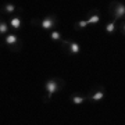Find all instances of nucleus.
Wrapping results in <instances>:
<instances>
[{
	"label": "nucleus",
	"instance_id": "nucleus-1",
	"mask_svg": "<svg viewBox=\"0 0 125 125\" xmlns=\"http://www.w3.org/2000/svg\"><path fill=\"white\" fill-rule=\"evenodd\" d=\"M46 89H47V92H49V97H50V96H52V94H53L54 92L58 89L57 82H56V81H53V79L47 81V82H46Z\"/></svg>",
	"mask_w": 125,
	"mask_h": 125
},
{
	"label": "nucleus",
	"instance_id": "nucleus-2",
	"mask_svg": "<svg viewBox=\"0 0 125 125\" xmlns=\"http://www.w3.org/2000/svg\"><path fill=\"white\" fill-rule=\"evenodd\" d=\"M114 15H115L117 18H121L122 15H125V6L124 4H118L117 6L115 11H114Z\"/></svg>",
	"mask_w": 125,
	"mask_h": 125
},
{
	"label": "nucleus",
	"instance_id": "nucleus-3",
	"mask_svg": "<svg viewBox=\"0 0 125 125\" xmlns=\"http://www.w3.org/2000/svg\"><path fill=\"white\" fill-rule=\"evenodd\" d=\"M42 27L46 28V29H47V28H52L53 27V21H52L50 18H46V20H43V22H42Z\"/></svg>",
	"mask_w": 125,
	"mask_h": 125
},
{
	"label": "nucleus",
	"instance_id": "nucleus-4",
	"mask_svg": "<svg viewBox=\"0 0 125 125\" xmlns=\"http://www.w3.org/2000/svg\"><path fill=\"white\" fill-rule=\"evenodd\" d=\"M6 42H7V45H14V43L17 42V36L15 35H9L7 39H6Z\"/></svg>",
	"mask_w": 125,
	"mask_h": 125
},
{
	"label": "nucleus",
	"instance_id": "nucleus-5",
	"mask_svg": "<svg viewBox=\"0 0 125 125\" xmlns=\"http://www.w3.org/2000/svg\"><path fill=\"white\" fill-rule=\"evenodd\" d=\"M70 49H71L72 53H78L79 52V45L75 43V42H72V43H70Z\"/></svg>",
	"mask_w": 125,
	"mask_h": 125
},
{
	"label": "nucleus",
	"instance_id": "nucleus-6",
	"mask_svg": "<svg viewBox=\"0 0 125 125\" xmlns=\"http://www.w3.org/2000/svg\"><path fill=\"white\" fill-rule=\"evenodd\" d=\"M103 96H104V93H103L102 90H100V92H97V93H94L93 96H92V100H94V102H97V100L103 99Z\"/></svg>",
	"mask_w": 125,
	"mask_h": 125
},
{
	"label": "nucleus",
	"instance_id": "nucleus-7",
	"mask_svg": "<svg viewBox=\"0 0 125 125\" xmlns=\"http://www.w3.org/2000/svg\"><path fill=\"white\" fill-rule=\"evenodd\" d=\"M11 25H13L14 28H20V25H21L20 18H13V20H11Z\"/></svg>",
	"mask_w": 125,
	"mask_h": 125
},
{
	"label": "nucleus",
	"instance_id": "nucleus-8",
	"mask_svg": "<svg viewBox=\"0 0 125 125\" xmlns=\"http://www.w3.org/2000/svg\"><path fill=\"white\" fill-rule=\"evenodd\" d=\"M99 20H100V18H99L97 15H92V17L88 20V24H97Z\"/></svg>",
	"mask_w": 125,
	"mask_h": 125
},
{
	"label": "nucleus",
	"instance_id": "nucleus-9",
	"mask_svg": "<svg viewBox=\"0 0 125 125\" xmlns=\"http://www.w3.org/2000/svg\"><path fill=\"white\" fill-rule=\"evenodd\" d=\"M106 29H107V32L108 33H111V32H114V29H115V24L114 22H110L107 25V28H106Z\"/></svg>",
	"mask_w": 125,
	"mask_h": 125
},
{
	"label": "nucleus",
	"instance_id": "nucleus-10",
	"mask_svg": "<svg viewBox=\"0 0 125 125\" xmlns=\"http://www.w3.org/2000/svg\"><path fill=\"white\" fill-rule=\"evenodd\" d=\"M72 102L75 103V104H81V103L83 102V97H79V96H74V97H72Z\"/></svg>",
	"mask_w": 125,
	"mask_h": 125
},
{
	"label": "nucleus",
	"instance_id": "nucleus-11",
	"mask_svg": "<svg viewBox=\"0 0 125 125\" xmlns=\"http://www.w3.org/2000/svg\"><path fill=\"white\" fill-rule=\"evenodd\" d=\"M0 32H1V33H6V32H7V25H6L4 22H1V25H0Z\"/></svg>",
	"mask_w": 125,
	"mask_h": 125
},
{
	"label": "nucleus",
	"instance_id": "nucleus-12",
	"mask_svg": "<svg viewBox=\"0 0 125 125\" xmlns=\"http://www.w3.org/2000/svg\"><path fill=\"white\" fill-rule=\"evenodd\" d=\"M6 11H7V13H13V11H14V6L13 4L6 6Z\"/></svg>",
	"mask_w": 125,
	"mask_h": 125
},
{
	"label": "nucleus",
	"instance_id": "nucleus-13",
	"mask_svg": "<svg viewBox=\"0 0 125 125\" xmlns=\"http://www.w3.org/2000/svg\"><path fill=\"white\" fill-rule=\"evenodd\" d=\"M50 36H52V39H60V33L58 32H53Z\"/></svg>",
	"mask_w": 125,
	"mask_h": 125
},
{
	"label": "nucleus",
	"instance_id": "nucleus-14",
	"mask_svg": "<svg viewBox=\"0 0 125 125\" xmlns=\"http://www.w3.org/2000/svg\"><path fill=\"white\" fill-rule=\"evenodd\" d=\"M86 25H88V21H81V22H79V27H81V28L86 27Z\"/></svg>",
	"mask_w": 125,
	"mask_h": 125
},
{
	"label": "nucleus",
	"instance_id": "nucleus-15",
	"mask_svg": "<svg viewBox=\"0 0 125 125\" xmlns=\"http://www.w3.org/2000/svg\"><path fill=\"white\" fill-rule=\"evenodd\" d=\"M124 31H125V25H124Z\"/></svg>",
	"mask_w": 125,
	"mask_h": 125
}]
</instances>
